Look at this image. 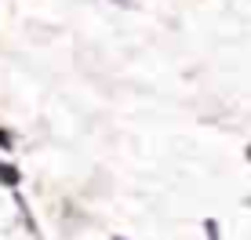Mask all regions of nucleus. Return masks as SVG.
<instances>
[{"label": "nucleus", "instance_id": "1", "mask_svg": "<svg viewBox=\"0 0 251 240\" xmlns=\"http://www.w3.org/2000/svg\"><path fill=\"white\" fill-rule=\"evenodd\" d=\"M0 182H4V186H11V190H15V186L22 182V171L15 168V164H4V160H0Z\"/></svg>", "mask_w": 251, "mask_h": 240}, {"label": "nucleus", "instance_id": "2", "mask_svg": "<svg viewBox=\"0 0 251 240\" xmlns=\"http://www.w3.org/2000/svg\"><path fill=\"white\" fill-rule=\"evenodd\" d=\"M204 229H207V240H219V222L215 218H204Z\"/></svg>", "mask_w": 251, "mask_h": 240}, {"label": "nucleus", "instance_id": "3", "mask_svg": "<svg viewBox=\"0 0 251 240\" xmlns=\"http://www.w3.org/2000/svg\"><path fill=\"white\" fill-rule=\"evenodd\" d=\"M248 160H251V145H248Z\"/></svg>", "mask_w": 251, "mask_h": 240}, {"label": "nucleus", "instance_id": "4", "mask_svg": "<svg viewBox=\"0 0 251 240\" xmlns=\"http://www.w3.org/2000/svg\"><path fill=\"white\" fill-rule=\"evenodd\" d=\"M113 240H124V237H113Z\"/></svg>", "mask_w": 251, "mask_h": 240}, {"label": "nucleus", "instance_id": "5", "mask_svg": "<svg viewBox=\"0 0 251 240\" xmlns=\"http://www.w3.org/2000/svg\"><path fill=\"white\" fill-rule=\"evenodd\" d=\"M248 204H251V200H248Z\"/></svg>", "mask_w": 251, "mask_h": 240}]
</instances>
